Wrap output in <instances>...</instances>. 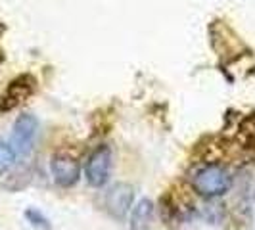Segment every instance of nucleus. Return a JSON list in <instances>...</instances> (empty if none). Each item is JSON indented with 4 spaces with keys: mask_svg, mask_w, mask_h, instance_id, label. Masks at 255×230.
<instances>
[{
    "mask_svg": "<svg viewBox=\"0 0 255 230\" xmlns=\"http://www.w3.org/2000/svg\"><path fill=\"white\" fill-rule=\"evenodd\" d=\"M232 173L221 163H207L200 167L192 177V188L204 198L225 196L232 188Z\"/></svg>",
    "mask_w": 255,
    "mask_h": 230,
    "instance_id": "1",
    "label": "nucleus"
},
{
    "mask_svg": "<svg viewBox=\"0 0 255 230\" xmlns=\"http://www.w3.org/2000/svg\"><path fill=\"white\" fill-rule=\"evenodd\" d=\"M38 128H40V123L33 114H21L13 121L10 146L17 157H27L33 152L38 136Z\"/></svg>",
    "mask_w": 255,
    "mask_h": 230,
    "instance_id": "2",
    "label": "nucleus"
},
{
    "mask_svg": "<svg viewBox=\"0 0 255 230\" xmlns=\"http://www.w3.org/2000/svg\"><path fill=\"white\" fill-rule=\"evenodd\" d=\"M112 171H114V152L110 146L100 144L85 163V179L92 188H104L110 182Z\"/></svg>",
    "mask_w": 255,
    "mask_h": 230,
    "instance_id": "3",
    "label": "nucleus"
},
{
    "mask_svg": "<svg viewBox=\"0 0 255 230\" xmlns=\"http://www.w3.org/2000/svg\"><path fill=\"white\" fill-rule=\"evenodd\" d=\"M35 90H37V79L31 73H21V75L13 77L0 96V114L12 112L17 106H21L35 94Z\"/></svg>",
    "mask_w": 255,
    "mask_h": 230,
    "instance_id": "4",
    "label": "nucleus"
},
{
    "mask_svg": "<svg viewBox=\"0 0 255 230\" xmlns=\"http://www.w3.org/2000/svg\"><path fill=\"white\" fill-rule=\"evenodd\" d=\"M50 173L60 188H71L81 179V165L69 153H56L50 161Z\"/></svg>",
    "mask_w": 255,
    "mask_h": 230,
    "instance_id": "5",
    "label": "nucleus"
},
{
    "mask_svg": "<svg viewBox=\"0 0 255 230\" xmlns=\"http://www.w3.org/2000/svg\"><path fill=\"white\" fill-rule=\"evenodd\" d=\"M134 188L127 182H117L106 194V211L114 219H125L132 209Z\"/></svg>",
    "mask_w": 255,
    "mask_h": 230,
    "instance_id": "6",
    "label": "nucleus"
},
{
    "mask_svg": "<svg viewBox=\"0 0 255 230\" xmlns=\"http://www.w3.org/2000/svg\"><path fill=\"white\" fill-rule=\"evenodd\" d=\"M130 229L132 230H142L146 229L153 219V204L148 198H142L136 205H132L130 209Z\"/></svg>",
    "mask_w": 255,
    "mask_h": 230,
    "instance_id": "7",
    "label": "nucleus"
},
{
    "mask_svg": "<svg viewBox=\"0 0 255 230\" xmlns=\"http://www.w3.org/2000/svg\"><path fill=\"white\" fill-rule=\"evenodd\" d=\"M15 157H17V155H15V152L12 150L10 142L0 138V177L10 171V167L15 163Z\"/></svg>",
    "mask_w": 255,
    "mask_h": 230,
    "instance_id": "8",
    "label": "nucleus"
},
{
    "mask_svg": "<svg viewBox=\"0 0 255 230\" xmlns=\"http://www.w3.org/2000/svg\"><path fill=\"white\" fill-rule=\"evenodd\" d=\"M25 219H27V223H29L31 227H35L37 230H50L52 229L50 221L46 219V215L40 213V211L35 209V207H29V209H27Z\"/></svg>",
    "mask_w": 255,
    "mask_h": 230,
    "instance_id": "9",
    "label": "nucleus"
},
{
    "mask_svg": "<svg viewBox=\"0 0 255 230\" xmlns=\"http://www.w3.org/2000/svg\"><path fill=\"white\" fill-rule=\"evenodd\" d=\"M252 217H254V227H255V200H254V205H252Z\"/></svg>",
    "mask_w": 255,
    "mask_h": 230,
    "instance_id": "10",
    "label": "nucleus"
}]
</instances>
